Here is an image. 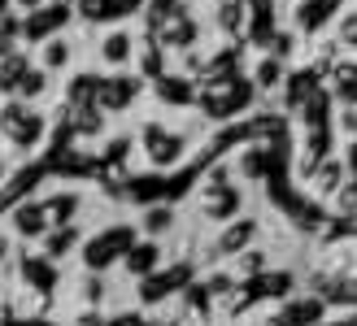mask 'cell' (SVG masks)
<instances>
[{"mask_svg": "<svg viewBox=\"0 0 357 326\" xmlns=\"http://www.w3.org/2000/svg\"><path fill=\"white\" fill-rule=\"evenodd\" d=\"M83 296H87V304H100V296H105L100 279H87V283H83Z\"/></svg>", "mask_w": 357, "mask_h": 326, "instance_id": "9", "label": "cell"}, {"mask_svg": "<svg viewBox=\"0 0 357 326\" xmlns=\"http://www.w3.org/2000/svg\"><path fill=\"white\" fill-rule=\"evenodd\" d=\"M349 170H353V178H357V139H353V153H349Z\"/></svg>", "mask_w": 357, "mask_h": 326, "instance_id": "14", "label": "cell"}, {"mask_svg": "<svg viewBox=\"0 0 357 326\" xmlns=\"http://www.w3.org/2000/svg\"><path fill=\"white\" fill-rule=\"evenodd\" d=\"M253 235H257V222L248 217V222L227 226V235L218 240V248H222V252H236V248H244V244H253Z\"/></svg>", "mask_w": 357, "mask_h": 326, "instance_id": "2", "label": "cell"}, {"mask_svg": "<svg viewBox=\"0 0 357 326\" xmlns=\"http://www.w3.org/2000/svg\"><path fill=\"white\" fill-rule=\"evenodd\" d=\"M240 270H248V274H257V270H261V257H257V252H248V257H240Z\"/></svg>", "mask_w": 357, "mask_h": 326, "instance_id": "11", "label": "cell"}, {"mask_svg": "<svg viewBox=\"0 0 357 326\" xmlns=\"http://www.w3.org/2000/svg\"><path fill=\"white\" fill-rule=\"evenodd\" d=\"M13 226L22 231V235H44V213L35 209V205H22L13 213Z\"/></svg>", "mask_w": 357, "mask_h": 326, "instance_id": "3", "label": "cell"}, {"mask_svg": "<svg viewBox=\"0 0 357 326\" xmlns=\"http://www.w3.org/2000/svg\"><path fill=\"white\" fill-rule=\"evenodd\" d=\"M26 79V57H17V52H9L5 65H0V83H22Z\"/></svg>", "mask_w": 357, "mask_h": 326, "instance_id": "4", "label": "cell"}, {"mask_svg": "<svg viewBox=\"0 0 357 326\" xmlns=\"http://www.w3.org/2000/svg\"><path fill=\"white\" fill-rule=\"evenodd\" d=\"M40 92H44V75H26L22 83H17V96H26V100L40 96Z\"/></svg>", "mask_w": 357, "mask_h": 326, "instance_id": "7", "label": "cell"}, {"mask_svg": "<svg viewBox=\"0 0 357 326\" xmlns=\"http://www.w3.org/2000/svg\"><path fill=\"white\" fill-rule=\"evenodd\" d=\"M66 61H70V44H66V40H52V44L44 48V65H48V70H61Z\"/></svg>", "mask_w": 357, "mask_h": 326, "instance_id": "5", "label": "cell"}, {"mask_svg": "<svg viewBox=\"0 0 357 326\" xmlns=\"http://www.w3.org/2000/svg\"><path fill=\"white\" fill-rule=\"evenodd\" d=\"M153 257H157L153 248H144V252H131V270H135V274H149V270H153Z\"/></svg>", "mask_w": 357, "mask_h": 326, "instance_id": "8", "label": "cell"}, {"mask_svg": "<svg viewBox=\"0 0 357 326\" xmlns=\"http://www.w3.org/2000/svg\"><path fill=\"white\" fill-rule=\"evenodd\" d=\"M170 222H174V213H170V209H153V213L144 217V226H149L153 235H162V231H166Z\"/></svg>", "mask_w": 357, "mask_h": 326, "instance_id": "6", "label": "cell"}, {"mask_svg": "<svg viewBox=\"0 0 357 326\" xmlns=\"http://www.w3.org/2000/svg\"><path fill=\"white\" fill-rule=\"evenodd\" d=\"M0 257H5V240H0Z\"/></svg>", "mask_w": 357, "mask_h": 326, "instance_id": "16", "label": "cell"}, {"mask_svg": "<svg viewBox=\"0 0 357 326\" xmlns=\"http://www.w3.org/2000/svg\"><path fill=\"white\" fill-rule=\"evenodd\" d=\"M75 326H105V322H100V318H96V313H87V318H79V322H75Z\"/></svg>", "mask_w": 357, "mask_h": 326, "instance_id": "13", "label": "cell"}, {"mask_svg": "<svg viewBox=\"0 0 357 326\" xmlns=\"http://www.w3.org/2000/svg\"><path fill=\"white\" fill-rule=\"evenodd\" d=\"M114 326H139V322H135V318H118Z\"/></svg>", "mask_w": 357, "mask_h": 326, "instance_id": "15", "label": "cell"}, {"mask_svg": "<svg viewBox=\"0 0 357 326\" xmlns=\"http://www.w3.org/2000/svg\"><path fill=\"white\" fill-rule=\"evenodd\" d=\"M236 13H240V5H236V0H227V5H222V26H227V31L236 26Z\"/></svg>", "mask_w": 357, "mask_h": 326, "instance_id": "10", "label": "cell"}, {"mask_svg": "<svg viewBox=\"0 0 357 326\" xmlns=\"http://www.w3.org/2000/svg\"><path fill=\"white\" fill-rule=\"evenodd\" d=\"M340 126H344V135H353V139H357V109L340 118Z\"/></svg>", "mask_w": 357, "mask_h": 326, "instance_id": "12", "label": "cell"}, {"mask_svg": "<svg viewBox=\"0 0 357 326\" xmlns=\"http://www.w3.org/2000/svg\"><path fill=\"white\" fill-rule=\"evenodd\" d=\"M100 57L109 61V65L127 61L131 57V31H109V35H105V40H100Z\"/></svg>", "mask_w": 357, "mask_h": 326, "instance_id": "1", "label": "cell"}]
</instances>
